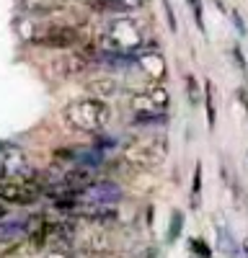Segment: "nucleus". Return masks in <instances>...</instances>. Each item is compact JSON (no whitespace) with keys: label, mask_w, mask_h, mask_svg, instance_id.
<instances>
[{"label":"nucleus","mask_w":248,"mask_h":258,"mask_svg":"<svg viewBox=\"0 0 248 258\" xmlns=\"http://www.w3.org/2000/svg\"><path fill=\"white\" fill-rule=\"evenodd\" d=\"M111 106L101 98L86 96L70 101L65 109H62V121H65L70 129H78V132H88V135H98L111 124Z\"/></svg>","instance_id":"f257e3e1"},{"label":"nucleus","mask_w":248,"mask_h":258,"mask_svg":"<svg viewBox=\"0 0 248 258\" xmlns=\"http://www.w3.org/2000/svg\"><path fill=\"white\" fill-rule=\"evenodd\" d=\"M98 47H101V52H116V54L135 57L140 49H145V36H142V29L137 21L119 16V18L109 21L106 31L98 39Z\"/></svg>","instance_id":"f03ea898"},{"label":"nucleus","mask_w":248,"mask_h":258,"mask_svg":"<svg viewBox=\"0 0 248 258\" xmlns=\"http://www.w3.org/2000/svg\"><path fill=\"white\" fill-rule=\"evenodd\" d=\"M165 158V140H135L124 147L121 160L127 163L130 168H155L160 165Z\"/></svg>","instance_id":"7ed1b4c3"},{"label":"nucleus","mask_w":248,"mask_h":258,"mask_svg":"<svg viewBox=\"0 0 248 258\" xmlns=\"http://www.w3.org/2000/svg\"><path fill=\"white\" fill-rule=\"evenodd\" d=\"M34 168L29 163V155L21 150V145L0 140V176L3 178H29Z\"/></svg>","instance_id":"20e7f679"},{"label":"nucleus","mask_w":248,"mask_h":258,"mask_svg":"<svg viewBox=\"0 0 248 258\" xmlns=\"http://www.w3.org/2000/svg\"><path fill=\"white\" fill-rule=\"evenodd\" d=\"M39 197H41V194L34 186L31 176L29 178H3V181H0V199L8 202V204L26 207V204H34Z\"/></svg>","instance_id":"39448f33"},{"label":"nucleus","mask_w":248,"mask_h":258,"mask_svg":"<svg viewBox=\"0 0 248 258\" xmlns=\"http://www.w3.org/2000/svg\"><path fill=\"white\" fill-rule=\"evenodd\" d=\"M121 197H124V188L116 181L101 178V181H91L83 188L78 194V202H83V204H111L114 207Z\"/></svg>","instance_id":"423d86ee"},{"label":"nucleus","mask_w":248,"mask_h":258,"mask_svg":"<svg viewBox=\"0 0 248 258\" xmlns=\"http://www.w3.org/2000/svg\"><path fill=\"white\" fill-rule=\"evenodd\" d=\"M41 222V217H34V214H18V217H6L0 220V243H16L24 240L34 232V227Z\"/></svg>","instance_id":"0eeeda50"},{"label":"nucleus","mask_w":248,"mask_h":258,"mask_svg":"<svg viewBox=\"0 0 248 258\" xmlns=\"http://www.w3.org/2000/svg\"><path fill=\"white\" fill-rule=\"evenodd\" d=\"M78 41H80V34L73 26H47L34 39V44L47 47V49H70Z\"/></svg>","instance_id":"6e6552de"},{"label":"nucleus","mask_w":248,"mask_h":258,"mask_svg":"<svg viewBox=\"0 0 248 258\" xmlns=\"http://www.w3.org/2000/svg\"><path fill=\"white\" fill-rule=\"evenodd\" d=\"M135 64L140 68V73L145 78H150L153 83H163L165 75H168V64H165V59L158 49H140L135 54Z\"/></svg>","instance_id":"1a4fd4ad"},{"label":"nucleus","mask_w":248,"mask_h":258,"mask_svg":"<svg viewBox=\"0 0 248 258\" xmlns=\"http://www.w3.org/2000/svg\"><path fill=\"white\" fill-rule=\"evenodd\" d=\"M135 109L140 111V109H148V111H165L168 109V103H171V96H168V91L163 88L160 83H155V85H150L145 93H140V96H135Z\"/></svg>","instance_id":"9d476101"},{"label":"nucleus","mask_w":248,"mask_h":258,"mask_svg":"<svg viewBox=\"0 0 248 258\" xmlns=\"http://www.w3.org/2000/svg\"><path fill=\"white\" fill-rule=\"evenodd\" d=\"M73 214H78L80 220H88V222H114V220H119V212L111 204H83V202H78Z\"/></svg>","instance_id":"9b49d317"},{"label":"nucleus","mask_w":248,"mask_h":258,"mask_svg":"<svg viewBox=\"0 0 248 258\" xmlns=\"http://www.w3.org/2000/svg\"><path fill=\"white\" fill-rule=\"evenodd\" d=\"M86 91H88V96H93V98L109 101V98H116V96H119L121 85H119L114 78H109V75H101V78H93V80L86 83Z\"/></svg>","instance_id":"f8f14e48"},{"label":"nucleus","mask_w":248,"mask_h":258,"mask_svg":"<svg viewBox=\"0 0 248 258\" xmlns=\"http://www.w3.org/2000/svg\"><path fill=\"white\" fill-rule=\"evenodd\" d=\"M103 150H98L96 145L93 147H86V150H75V155H73V163L80 165V168H93V165H103Z\"/></svg>","instance_id":"ddd939ff"},{"label":"nucleus","mask_w":248,"mask_h":258,"mask_svg":"<svg viewBox=\"0 0 248 258\" xmlns=\"http://www.w3.org/2000/svg\"><path fill=\"white\" fill-rule=\"evenodd\" d=\"M18 8L29 16H44L57 8V0H18Z\"/></svg>","instance_id":"4468645a"},{"label":"nucleus","mask_w":248,"mask_h":258,"mask_svg":"<svg viewBox=\"0 0 248 258\" xmlns=\"http://www.w3.org/2000/svg\"><path fill=\"white\" fill-rule=\"evenodd\" d=\"M135 124H148V126H153V124H165L168 121V116H165V111H148V109H140V111H135V119H132Z\"/></svg>","instance_id":"2eb2a0df"},{"label":"nucleus","mask_w":248,"mask_h":258,"mask_svg":"<svg viewBox=\"0 0 248 258\" xmlns=\"http://www.w3.org/2000/svg\"><path fill=\"white\" fill-rule=\"evenodd\" d=\"M204 106H207V124H210V129H212L217 111H215V85L210 80H207V85H204Z\"/></svg>","instance_id":"dca6fc26"},{"label":"nucleus","mask_w":248,"mask_h":258,"mask_svg":"<svg viewBox=\"0 0 248 258\" xmlns=\"http://www.w3.org/2000/svg\"><path fill=\"white\" fill-rule=\"evenodd\" d=\"M217 232H220V248H222V253L230 255V258H238V248L233 243V235L227 232L225 227H217Z\"/></svg>","instance_id":"f3484780"},{"label":"nucleus","mask_w":248,"mask_h":258,"mask_svg":"<svg viewBox=\"0 0 248 258\" xmlns=\"http://www.w3.org/2000/svg\"><path fill=\"white\" fill-rule=\"evenodd\" d=\"M181 227H183V212H173L171 214V225H168V243H173L178 235H181Z\"/></svg>","instance_id":"a211bd4d"},{"label":"nucleus","mask_w":248,"mask_h":258,"mask_svg":"<svg viewBox=\"0 0 248 258\" xmlns=\"http://www.w3.org/2000/svg\"><path fill=\"white\" fill-rule=\"evenodd\" d=\"M189 248L194 250L197 258H212V248L207 245L202 238H192V240H189Z\"/></svg>","instance_id":"6ab92c4d"},{"label":"nucleus","mask_w":248,"mask_h":258,"mask_svg":"<svg viewBox=\"0 0 248 258\" xmlns=\"http://www.w3.org/2000/svg\"><path fill=\"white\" fill-rule=\"evenodd\" d=\"M199 191H202V165L194 168V183H192V207H199Z\"/></svg>","instance_id":"aec40b11"},{"label":"nucleus","mask_w":248,"mask_h":258,"mask_svg":"<svg viewBox=\"0 0 248 258\" xmlns=\"http://www.w3.org/2000/svg\"><path fill=\"white\" fill-rule=\"evenodd\" d=\"M116 6L121 13H130V11H140L148 6V0H116Z\"/></svg>","instance_id":"412c9836"},{"label":"nucleus","mask_w":248,"mask_h":258,"mask_svg":"<svg viewBox=\"0 0 248 258\" xmlns=\"http://www.w3.org/2000/svg\"><path fill=\"white\" fill-rule=\"evenodd\" d=\"M186 93H189V101L192 103H199V85H197V78L194 75H186Z\"/></svg>","instance_id":"4be33fe9"},{"label":"nucleus","mask_w":248,"mask_h":258,"mask_svg":"<svg viewBox=\"0 0 248 258\" xmlns=\"http://www.w3.org/2000/svg\"><path fill=\"white\" fill-rule=\"evenodd\" d=\"M163 6H165V18H168V29H171V31H176L178 26H176V16H173L171 3H168V0H163Z\"/></svg>","instance_id":"5701e85b"},{"label":"nucleus","mask_w":248,"mask_h":258,"mask_svg":"<svg viewBox=\"0 0 248 258\" xmlns=\"http://www.w3.org/2000/svg\"><path fill=\"white\" fill-rule=\"evenodd\" d=\"M189 6H192V11H194V18H197L199 29H204V24H202V0H189Z\"/></svg>","instance_id":"b1692460"},{"label":"nucleus","mask_w":248,"mask_h":258,"mask_svg":"<svg viewBox=\"0 0 248 258\" xmlns=\"http://www.w3.org/2000/svg\"><path fill=\"white\" fill-rule=\"evenodd\" d=\"M230 16H233V24H235V29H238V34L243 36V34H245V24H243V18L238 16V11H230Z\"/></svg>","instance_id":"393cba45"},{"label":"nucleus","mask_w":248,"mask_h":258,"mask_svg":"<svg viewBox=\"0 0 248 258\" xmlns=\"http://www.w3.org/2000/svg\"><path fill=\"white\" fill-rule=\"evenodd\" d=\"M233 57H235V64L240 68V73H245V62H243V54H240L238 47H233Z\"/></svg>","instance_id":"a878e982"},{"label":"nucleus","mask_w":248,"mask_h":258,"mask_svg":"<svg viewBox=\"0 0 248 258\" xmlns=\"http://www.w3.org/2000/svg\"><path fill=\"white\" fill-rule=\"evenodd\" d=\"M47 258H75V255H73L70 250H59V248H54V250H52Z\"/></svg>","instance_id":"bb28decb"},{"label":"nucleus","mask_w":248,"mask_h":258,"mask_svg":"<svg viewBox=\"0 0 248 258\" xmlns=\"http://www.w3.org/2000/svg\"><path fill=\"white\" fill-rule=\"evenodd\" d=\"M238 101L243 103V109L248 111V91H245V88H240V91H238Z\"/></svg>","instance_id":"cd10ccee"},{"label":"nucleus","mask_w":248,"mask_h":258,"mask_svg":"<svg viewBox=\"0 0 248 258\" xmlns=\"http://www.w3.org/2000/svg\"><path fill=\"white\" fill-rule=\"evenodd\" d=\"M243 253H245V258H248V235H245V240H243Z\"/></svg>","instance_id":"c85d7f7f"},{"label":"nucleus","mask_w":248,"mask_h":258,"mask_svg":"<svg viewBox=\"0 0 248 258\" xmlns=\"http://www.w3.org/2000/svg\"><path fill=\"white\" fill-rule=\"evenodd\" d=\"M6 214H8V212H6V207H3V204H0V220H3V217H6Z\"/></svg>","instance_id":"c756f323"},{"label":"nucleus","mask_w":248,"mask_h":258,"mask_svg":"<svg viewBox=\"0 0 248 258\" xmlns=\"http://www.w3.org/2000/svg\"><path fill=\"white\" fill-rule=\"evenodd\" d=\"M0 181H3V176H0Z\"/></svg>","instance_id":"7c9ffc66"}]
</instances>
